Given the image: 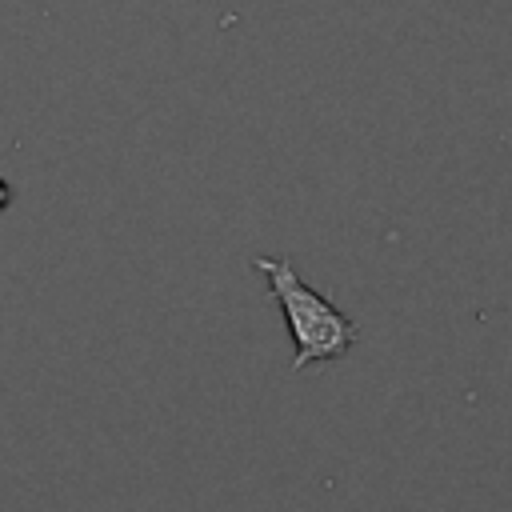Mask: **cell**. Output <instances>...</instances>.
<instances>
[{
    "label": "cell",
    "instance_id": "2",
    "mask_svg": "<svg viewBox=\"0 0 512 512\" xmlns=\"http://www.w3.org/2000/svg\"><path fill=\"white\" fill-rule=\"evenodd\" d=\"M8 200H12V188H8V184H4V180H0V208H4V204H8Z\"/></svg>",
    "mask_w": 512,
    "mask_h": 512
},
{
    "label": "cell",
    "instance_id": "1",
    "mask_svg": "<svg viewBox=\"0 0 512 512\" xmlns=\"http://www.w3.org/2000/svg\"><path fill=\"white\" fill-rule=\"evenodd\" d=\"M252 268L268 276V288H272V296H276V304L284 312V324H288L292 344H296V356H292L296 372H304L316 360L320 364L324 360H340L356 344V336H360L356 320H348L328 296L308 288L288 260L260 256V260H252Z\"/></svg>",
    "mask_w": 512,
    "mask_h": 512
}]
</instances>
